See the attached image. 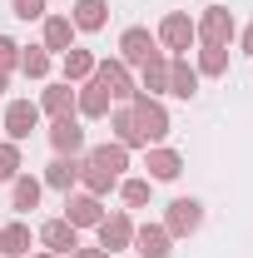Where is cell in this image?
Listing matches in <instances>:
<instances>
[{"label":"cell","instance_id":"1","mask_svg":"<svg viewBox=\"0 0 253 258\" xmlns=\"http://www.w3.org/2000/svg\"><path fill=\"white\" fill-rule=\"evenodd\" d=\"M129 109H134V124H139V134H144V144H159V139L174 129V124H169V109H164L154 95H134Z\"/></svg>","mask_w":253,"mask_h":258},{"label":"cell","instance_id":"2","mask_svg":"<svg viewBox=\"0 0 253 258\" xmlns=\"http://www.w3.org/2000/svg\"><path fill=\"white\" fill-rule=\"evenodd\" d=\"M194 30H199V45H233L238 20H233V10H228V5H209V10L194 20Z\"/></svg>","mask_w":253,"mask_h":258},{"label":"cell","instance_id":"3","mask_svg":"<svg viewBox=\"0 0 253 258\" xmlns=\"http://www.w3.org/2000/svg\"><path fill=\"white\" fill-rule=\"evenodd\" d=\"M164 50H174V55H184L189 45H199V30H194V20L184 10H169L164 20H159V35H154Z\"/></svg>","mask_w":253,"mask_h":258},{"label":"cell","instance_id":"4","mask_svg":"<svg viewBox=\"0 0 253 258\" xmlns=\"http://www.w3.org/2000/svg\"><path fill=\"white\" fill-rule=\"evenodd\" d=\"M95 233H99V248L104 253H124L129 243H134V219H129L124 209H114V214H104L95 224Z\"/></svg>","mask_w":253,"mask_h":258},{"label":"cell","instance_id":"5","mask_svg":"<svg viewBox=\"0 0 253 258\" xmlns=\"http://www.w3.org/2000/svg\"><path fill=\"white\" fill-rule=\"evenodd\" d=\"M95 80L109 90V99H124V104H129V99L139 95V85H134V75H129V64L119 60V55H114V60H99L95 64Z\"/></svg>","mask_w":253,"mask_h":258},{"label":"cell","instance_id":"6","mask_svg":"<svg viewBox=\"0 0 253 258\" xmlns=\"http://www.w3.org/2000/svg\"><path fill=\"white\" fill-rule=\"evenodd\" d=\"M164 228H169V238L199 233V228H204V204H199V199H174L169 214H164Z\"/></svg>","mask_w":253,"mask_h":258},{"label":"cell","instance_id":"7","mask_svg":"<svg viewBox=\"0 0 253 258\" xmlns=\"http://www.w3.org/2000/svg\"><path fill=\"white\" fill-rule=\"evenodd\" d=\"M50 144H55V154H85L90 144H85V129H80V114H60V119H50Z\"/></svg>","mask_w":253,"mask_h":258},{"label":"cell","instance_id":"8","mask_svg":"<svg viewBox=\"0 0 253 258\" xmlns=\"http://www.w3.org/2000/svg\"><path fill=\"white\" fill-rule=\"evenodd\" d=\"M35 129H40V104H30V99H10V109H5V139L25 144Z\"/></svg>","mask_w":253,"mask_h":258},{"label":"cell","instance_id":"9","mask_svg":"<svg viewBox=\"0 0 253 258\" xmlns=\"http://www.w3.org/2000/svg\"><path fill=\"white\" fill-rule=\"evenodd\" d=\"M35 238H40V243H45L50 253H60V258H70L75 248H80V228L70 224V219H45Z\"/></svg>","mask_w":253,"mask_h":258},{"label":"cell","instance_id":"10","mask_svg":"<svg viewBox=\"0 0 253 258\" xmlns=\"http://www.w3.org/2000/svg\"><path fill=\"white\" fill-rule=\"evenodd\" d=\"M75 114H80V119H104V114H109V90L99 85L95 75H90L85 85H75Z\"/></svg>","mask_w":253,"mask_h":258},{"label":"cell","instance_id":"11","mask_svg":"<svg viewBox=\"0 0 253 258\" xmlns=\"http://www.w3.org/2000/svg\"><path fill=\"white\" fill-rule=\"evenodd\" d=\"M144 169H149V184H169V179L184 174V154H179V149H164V144H149Z\"/></svg>","mask_w":253,"mask_h":258},{"label":"cell","instance_id":"12","mask_svg":"<svg viewBox=\"0 0 253 258\" xmlns=\"http://www.w3.org/2000/svg\"><path fill=\"white\" fill-rule=\"evenodd\" d=\"M129 248H134L139 258H169V253H174V238H169V228H164V224H139Z\"/></svg>","mask_w":253,"mask_h":258},{"label":"cell","instance_id":"13","mask_svg":"<svg viewBox=\"0 0 253 258\" xmlns=\"http://www.w3.org/2000/svg\"><path fill=\"white\" fill-rule=\"evenodd\" d=\"M149 55H159V40L144 30V25H129V30L119 35V60L124 64H144Z\"/></svg>","mask_w":253,"mask_h":258},{"label":"cell","instance_id":"14","mask_svg":"<svg viewBox=\"0 0 253 258\" xmlns=\"http://www.w3.org/2000/svg\"><path fill=\"white\" fill-rule=\"evenodd\" d=\"M80 159H85V154H80ZM80 159H75V154H55V159L45 164V179H40V184H45V189L70 194L75 184H80Z\"/></svg>","mask_w":253,"mask_h":258},{"label":"cell","instance_id":"15","mask_svg":"<svg viewBox=\"0 0 253 258\" xmlns=\"http://www.w3.org/2000/svg\"><path fill=\"white\" fill-rule=\"evenodd\" d=\"M65 219L75 228H95L104 219V204H99L95 194H65Z\"/></svg>","mask_w":253,"mask_h":258},{"label":"cell","instance_id":"16","mask_svg":"<svg viewBox=\"0 0 253 258\" xmlns=\"http://www.w3.org/2000/svg\"><path fill=\"white\" fill-rule=\"evenodd\" d=\"M139 95H169V60L164 55H149V60L139 64Z\"/></svg>","mask_w":253,"mask_h":258},{"label":"cell","instance_id":"17","mask_svg":"<svg viewBox=\"0 0 253 258\" xmlns=\"http://www.w3.org/2000/svg\"><path fill=\"white\" fill-rule=\"evenodd\" d=\"M75 20H70V15H45V40H40V45H45V50H50V55H65V50H70V45H75Z\"/></svg>","mask_w":253,"mask_h":258},{"label":"cell","instance_id":"18","mask_svg":"<svg viewBox=\"0 0 253 258\" xmlns=\"http://www.w3.org/2000/svg\"><path fill=\"white\" fill-rule=\"evenodd\" d=\"M169 95H174V99H194V95H199V70H194L184 55L169 60Z\"/></svg>","mask_w":253,"mask_h":258},{"label":"cell","instance_id":"19","mask_svg":"<svg viewBox=\"0 0 253 258\" xmlns=\"http://www.w3.org/2000/svg\"><path fill=\"white\" fill-rule=\"evenodd\" d=\"M109 134H114V144H124V149H139V144H144V134L134 124V109H129V104L109 109ZM144 149H149V144H144Z\"/></svg>","mask_w":253,"mask_h":258},{"label":"cell","instance_id":"20","mask_svg":"<svg viewBox=\"0 0 253 258\" xmlns=\"http://www.w3.org/2000/svg\"><path fill=\"white\" fill-rule=\"evenodd\" d=\"M30 243H35V233H30L25 219H10V224L0 228V253H5V258H25Z\"/></svg>","mask_w":253,"mask_h":258},{"label":"cell","instance_id":"21","mask_svg":"<svg viewBox=\"0 0 253 258\" xmlns=\"http://www.w3.org/2000/svg\"><path fill=\"white\" fill-rule=\"evenodd\" d=\"M40 114H50V119H60V114H75V85H45V95H40Z\"/></svg>","mask_w":253,"mask_h":258},{"label":"cell","instance_id":"22","mask_svg":"<svg viewBox=\"0 0 253 258\" xmlns=\"http://www.w3.org/2000/svg\"><path fill=\"white\" fill-rule=\"evenodd\" d=\"M85 159H90V164H99V169H109V174L119 179V174L129 169V149L109 139V144H95V149H85Z\"/></svg>","mask_w":253,"mask_h":258},{"label":"cell","instance_id":"23","mask_svg":"<svg viewBox=\"0 0 253 258\" xmlns=\"http://www.w3.org/2000/svg\"><path fill=\"white\" fill-rule=\"evenodd\" d=\"M75 30H85V35H95V30H104V20H109V5L104 0H75Z\"/></svg>","mask_w":253,"mask_h":258},{"label":"cell","instance_id":"24","mask_svg":"<svg viewBox=\"0 0 253 258\" xmlns=\"http://www.w3.org/2000/svg\"><path fill=\"white\" fill-rule=\"evenodd\" d=\"M40 194H45V184L30 179V174H20V179L10 184V209H15V214H30V209H40Z\"/></svg>","mask_w":253,"mask_h":258},{"label":"cell","instance_id":"25","mask_svg":"<svg viewBox=\"0 0 253 258\" xmlns=\"http://www.w3.org/2000/svg\"><path fill=\"white\" fill-rule=\"evenodd\" d=\"M95 55H90V50H80V45H70V50H65V85H85V80H90V75H95Z\"/></svg>","mask_w":253,"mask_h":258},{"label":"cell","instance_id":"26","mask_svg":"<svg viewBox=\"0 0 253 258\" xmlns=\"http://www.w3.org/2000/svg\"><path fill=\"white\" fill-rule=\"evenodd\" d=\"M80 184H85V194H95V199H104L109 189H119V179H114L109 169L90 164V159H80Z\"/></svg>","mask_w":253,"mask_h":258},{"label":"cell","instance_id":"27","mask_svg":"<svg viewBox=\"0 0 253 258\" xmlns=\"http://www.w3.org/2000/svg\"><path fill=\"white\" fill-rule=\"evenodd\" d=\"M20 75L25 80H45L50 75V50L45 45H20Z\"/></svg>","mask_w":253,"mask_h":258},{"label":"cell","instance_id":"28","mask_svg":"<svg viewBox=\"0 0 253 258\" xmlns=\"http://www.w3.org/2000/svg\"><path fill=\"white\" fill-rule=\"evenodd\" d=\"M199 75H209V80H219V75H228V45H204L199 50V64H194Z\"/></svg>","mask_w":253,"mask_h":258},{"label":"cell","instance_id":"29","mask_svg":"<svg viewBox=\"0 0 253 258\" xmlns=\"http://www.w3.org/2000/svg\"><path fill=\"white\" fill-rule=\"evenodd\" d=\"M20 169H25V164H20V144H15V139H0V184H15Z\"/></svg>","mask_w":253,"mask_h":258},{"label":"cell","instance_id":"30","mask_svg":"<svg viewBox=\"0 0 253 258\" xmlns=\"http://www.w3.org/2000/svg\"><path fill=\"white\" fill-rule=\"evenodd\" d=\"M149 194H154L149 179H119V199H124L129 209H144V204H149Z\"/></svg>","mask_w":253,"mask_h":258},{"label":"cell","instance_id":"31","mask_svg":"<svg viewBox=\"0 0 253 258\" xmlns=\"http://www.w3.org/2000/svg\"><path fill=\"white\" fill-rule=\"evenodd\" d=\"M15 20H45V0H10Z\"/></svg>","mask_w":253,"mask_h":258},{"label":"cell","instance_id":"32","mask_svg":"<svg viewBox=\"0 0 253 258\" xmlns=\"http://www.w3.org/2000/svg\"><path fill=\"white\" fill-rule=\"evenodd\" d=\"M15 64H20V45L10 35H0V70H15Z\"/></svg>","mask_w":253,"mask_h":258},{"label":"cell","instance_id":"33","mask_svg":"<svg viewBox=\"0 0 253 258\" xmlns=\"http://www.w3.org/2000/svg\"><path fill=\"white\" fill-rule=\"evenodd\" d=\"M238 40H243V55H253V20L243 25V35H238Z\"/></svg>","mask_w":253,"mask_h":258},{"label":"cell","instance_id":"34","mask_svg":"<svg viewBox=\"0 0 253 258\" xmlns=\"http://www.w3.org/2000/svg\"><path fill=\"white\" fill-rule=\"evenodd\" d=\"M70 258H109V253H104V248H75Z\"/></svg>","mask_w":253,"mask_h":258},{"label":"cell","instance_id":"35","mask_svg":"<svg viewBox=\"0 0 253 258\" xmlns=\"http://www.w3.org/2000/svg\"><path fill=\"white\" fill-rule=\"evenodd\" d=\"M5 90H10V70H0V95H5Z\"/></svg>","mask_w":253,"mask_h":258},{"label":"cell","instance_id":"36","mask_svg":"<svg viewBox=\"0 0 253 258\" xmlns=\"http://www.w3.org/2000/svg\"><path fill=\"white\" fill-rule=\"evenodd\" d=\"M30 258H60V253H50V248H45V253H30Z\"/></svg>","mask_w":253,"mask_h":258},{"label":"cell","instance_id":"37","mask_svg":"<svg viewBox=\"0 0 253 258\" xmlns=\"http://www.w3.org/2000/svg\"><path fill=\"white\" fill-rule=\"evenodd\" d=\"M0 258H5V253H0Z\"/></svg>","mask_w":253,"mask_h":258}]
</instances>
